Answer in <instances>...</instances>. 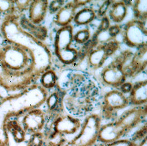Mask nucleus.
Returning <instances> with one entry per match:
<instances>
[{
  "label": "nucleus",
  "mask_w": 147,
  "mask_h": 146,
  "mask_svg": "<svg viewBox=\"0 0 147 146\" xmlns=\"http://www.w3.org/2000/svg\"><path fill=\"white\" fill-rule=\"evenodd\" d=\"M137 143L128 139L122 138L114 141L102 143L100 146H137Z\"/></svg>",
  "instance_id": "b1692460"
},
{
  "label": "nucleus",
  "mask_w": 147,
  "mask_h": 146,
  "mask_svg": "<svg viewBox=\"0 0 147 146\" xmlns=\"http://www.w3.org/2000/svg\"><path fill=\"white\" fill-rule=\"evenodd\" d=\"M99 96V88L88 76L77 86L65 92L64 106L67 113L79 118L92 112Z\"/></svg>",
  "instance_id": "f03ea898"
},
{
  "label": "nucleus",
  "mask_w": 147,
  "mask_h": 146,
  "mask_svg": "<svg viewBox=\"0 0 147 146\" xmlns=\"http://www.w3.org/2000/svg\"><path fill=\"white\" fill-rule=\"evenodd\" d=\"M47 121L45 111L38 108L23 115L21 125L27 134L31 135L34 133L43 132Z\"/></svg>",
  "instance_id": "1a4fd4ad"
},
{
  "label": "nucleus",
  "mask_w": 147,
  "mask_h": 146,
  "mask_svg": "<svg viewBox=\"0 0 147 146\" xmlns=\"http://www.w3.org/2000/svg\"><path fill=\"white\" fill-rule=\"evenodd\" d=\"M44 136L43 132L34 133L30 135L27 146H44Z\"/></svg>",
  "instance_id": "4be33fe9"
},
{
  "label": "nucleus",
  "mask_w": 147,
  "mask_h": 146,
  "mask_svg": "<svg viewBox=\"0 0 147 146\" xmlns=\"http://www.w3.org/2000/svg\"><path fill=\"white\" fill-rule=\"evenodd\" d=\"M102 118L97 114L86 116L80 130L74 138L68 142L69 146H93L98 141Z\"/></svg>",
  "instance_id": "20e7f679"
},
{
  "label": "nucleus",
  "mask_w": 147,
  "mask_h": 146,
  "mask_svg": "<svg viewBox=\"0 0 147 146\" xmlns=\"http://www.w3.org/2000/svg\"><path fill=\"white\" fill-rule=\"evenodd\" d=\"M49 7V2L45 0L33 1L29 6V19L35 24L44 20Z\"/></svg>",
  "instance_id": "dca6fc26"
},
{
  "label": "nucleus",
  "mask_w": 147,
  "mask_h": 146,
  "mask_svg": "<svg viewBox=\"0 0 147 146\" xmlns=\"http://www.w3.org/2000/svg\"><path fill=\"white\" fill-rule=\"evenodd\" d=\"M128 97L118 89H114L105 93L101 106V118L110 120L117 118V113L128 106Z\"/></svg>",
  "instance_id": "423d86ee"
},
{
  "label": "nucleus",
  "mask_w": 147,
  "mask_h": 146,
  "mask_svg": "<svg viewBox=\"0 0 147 146\" xmlns=\"http://www.w3.org/2000/svg\"><path fill=\"white\" fill-rule=\"evenodd\" d=\"M90 38V32L88 29H83L78 31L74 35V40L77 44H86Z\"/></svg>",
  "instance_id": "412c9836"
},
{
  "label": "nucleus",
  "mask_w": 147,
  "mask_h": 146,
  "mask_svg": "<svg viewBox=\"0 0 147 146\" xmlns=\"http://www.w3.org/2000/svg\"><path fill=\"white\" fill-rule=\"evenodd\" d=\"M127 13V6L124 2L113 3L109 11V17L115 23H120L125 19Z\"/></svg>",
  "instance_id": "f3484780"
},
{
  "label": "nucleus",
  "mask_w": 147,
  "mask_h": 146,
  "mask_svg": "<svg viewBox=\"0 0 147 146\" xmlns=\"http://www.w3.org/2000/svg\"><path fill=\"white\" fill-rule=\"evenodd\" d=\"M96 17V13L93 9L84 8L77 12L74 18V21L79 25H84L92 22Z\"/></svg>",
  "instance_id": "a211bd4d"
},
{
  "label": "nucleus",
  "mask_w": 147,
  "mask_h": 146,
  "mask_svg": "<svg viewBox=\"0 0 147 146\" xmlns=\"http://www.w3.org/2000/svg\"><path fill=\"white\" fill-rule=\"evenodd\" d=\"M81 125L79 118L67 113L48 122L45 128L67 136L76 135L80 130Z\"/></svg>",
  "instance_id": "0eeeda50"
},
{
  "label": "nucleus",
  "mask_w": 147,
  "mask_h": 146,
  "mask_svg": "<svg viewBox=\"0 0 147 146\" xmlns=\"http://www.w3.org/2000/svg\"><path fill=\"white\" fill-rule=\"evenodd\" d=\"M120 31V27L118 25L111 26L108 18H104L90 40L91 48L97 45L115 40V38Z\"/></svg>",
  "instance_id": "f8f14e48"
},
{
  "label": "nucleus",
  "mask_w": 147,
  "mask_h": 146,
  "mask_svg": "<svg viewBox=\"0 0 147 146\" xmlns=\"http://www.w3.org/2000/svg\"><path fill=\"white\" fill-rule=\"evenodd\" d=\"M135 19L147 21V1H135L133 6Z\"/></svg>",
  "instance_id": "aec40b11"
},
{
  "label": "nucleus",
  "mask_w": 147,
  "mask_h": 146,
  "mask_svg": "<svg viewBox=\"0 0 147 146\" xmlns=\"http://www.w3.org/2000/svg\"><path fill=\"white\" fill-rule=\"evenodd\" d=\"M132 85L133 84L131 82H125L118 88V90H120L122 93L126 94L130 92L132 87Z\"/></svg>",
  "instance_id": "a878e982"
},
{
  "label": "nucleus",
  "mask_w": 147,
  "mask_h": 146,
  "mask_svg": "<svg viewBox=\"0 0 147 146\" xmlns=\"http://www.w3.org/2000/svg\"><path fill=\"white\" fill-rule=\"evenodd\" d=\"M120 46V42L114 40L107 44L99 45L90 50L88 63L95 69L100 68L107 59L116 52Z\"/></svg>",
  "instance_id": "9d476101"
},
{
  "label": "nucleus",
  "mask_w": 147,
  "mask_h": 146,
  "mask_svg": "<svg viewBox=\"0 0 147 146\" xmlns=\"http://www.w3.org/2000/svg\"><path fill=\"white\" fill-rule=\"evenodd\" d=\"M137 146H147V137L142 140L140 142L137 143Z\"/></svg>",
  "instance_id": "bb28decb"
},
{
  "label": "nucleus",
  "mask_w": 147,
  "mask_h": 146,
  "mask_svg": "<svg viewBox=\"0 0 147 146\" xmlns=\"http://www.w3.org/2000/svg\"><path fill=\"white\" fill-rule=\"evenodd\" d=\"M147 113V105L127 109L116 119L101 125L98 142L105 143L123 138L143 123Z\"/></svg>",
  "instance_id": "f257e3e1"
},
{
  "label": "nucleus",
  "mask_w": 147,
  "mask_h": 146,
  "mask_svg": "<svg viewBox=\"0 0 147 146\" xmlns=\"http://www.w3.org/2000/svg\"><path fill=\"white\" fill-rule=\"evenodd\" d=\"M147 123H145L143 125L140 127L139 129L136 130L132 135V137L130 139L136 143H138L142 140L147 137Z\"/></svg>",
  "instance_id": "5701e85b"
},
{
  "label": "nucleus",
  "mask_w": 147,
  "mask_h": 146,
  "mask_svg": "<svg viewBox=\"0 0 147 146\" xmlns=\"http://www.w3.org/2000/svg\"><path fill=\"white\" fill-rule=\"evenodd\" d=\"M88 1H74L65 4L56 14L55 17L56 24L61 27L70 25L77 13V8L82 3H86Z\"/></svg>",
  "instance_id": "ddd939ff"
},
{
  "label": "nucleus",
  "mask_w": 147,
  "mask_h": 146,
  "mask_svg": "<svg viewBox=\"0 0 147 146\" xmlns=\"http://www.w3.org/2000/svg\"><path fill=\"white\" fill-rule=\"evenodd\" d=\"M64 5V1H53L51 2L48 8L51 13H57Z\"/></svg>",
  "instance_id": "393cba45"
},
{
  "label": "nucleus",
  "mask_w": 147,
  "mask_h": 146,
  "mask_svg": "<svg viewBox=\"0 0 147 146\" xmlns=\"http://www.w3.org/2000/svg\"><path fill=\"white\" fill-rule=\"evenodd\" d=\"M101 79L109 86L119 88L126 82L127 75L119 57L104 68L101 73Z\"/></svg>",
  "instance_id": "6e6552de"
},
{
  "label": "nucleus",
  "mask_w": 147,
  "mask_h": 146,
  "mask_svg": "<svg viewBox=\"0 0 147 146\" xmlns=\"http://www.w3.org/2000/svg\"><path fill=\"white\" fill-rule=\"evenodd\" d=\"M100 146V145H99V146Z\"/></svg>",
  "instance_id": "c85d7f7f"
},
{
  "label": "nucleus",
  "mask_w": 147,
  "mask_h": 146,
  "mask_svg": "<svg viewBox=\"0 0 147 146\" xmlns=\"http://www.w3.org/2000/svg\"><path fill=\"white\" fill-rule=\"evenodd\" d=\"M69 146V145H68V143H67V144H66V145H65V146Z\"/></svg>",
  "instance_id": "cd10ccee"
},
{
  "label": "nucleus",
  "mask_w": 147,
  "mask_h": 146,
  "mask_svg": "<svg viewBox=\"0 0 147 146\" xmlns=\"http://www.w3.org/2000/svg\"><path fill=\"white\" fill-rule=\"evenodd\" d=\"M147 66V45L137 49L133 54L125 69L127 76H134L146 69Z\"/></svg>",
  "instance_id": "4468645a"
},
{
  "label": "nucleus",
  "mask_w": 147,
  "mask_h": 146,
  "mask_svg": "<svg viewBox=\"0 0 147 146\" xmlns=\"http://www.w3.org/2000/svg\"><path fill=\"white\" fill-rule=\"evenodd\" d=\"M41 86L45 90L55 88L57 84V78L53 70L47 69L42 74L40 78Z\"/></svg>",
  "instance_id": "6ab92c4d"
},
{
  "label": "nucleus",
  "mask_w": 147,
  "mask_h": 146,
  "mask_svg": "<svg viewBox=\"0 0 147 146\" xmlns=\"http://www.w3.org/2000/svg\"><path fill=\"white\" fill-rule=\"evenodd\" d=\"M74 28L70 24L61 27L57 31L55 38V52L61 62L71 64L78 58V50L72 47L74 41Z\"/></svg>",
  "instance_id": "7ed1b4c3"
},
{
  "label": "nucleus",
  "mask_w": 147,
  "mask_h": 146,
  "mask_svg": "<svg viewBox=\"0 0 147 146\" xmlns=\"http://www.w3.org/2000/svg\"><path fill=\"white\" fill-rule=\"evenodd\" d=\"M52 93L48 94L44 104H46L47 111H45L48 122L51 121L61 115L65 113L64 106V97L65 92L57 86Z\"/></svg>",
  "instance_id": "9b49d317"
},
{
  "label": "nucleus",
  "mask_w": 147,
  "mask_h": 146,
  "mask_svg": "<svg viewBox=\"0 0 147 146\" xmlns=\"http://www.w3.org/2000/svg\"><path fill=\"white\" fill-rule=\"evenodd\" d=\"M129 104L134 106L146 105L147 102V80H140L132 85L128 97Z\"/></svg>",
  "instance_id": "2eb2a0df"
},
{
  "label": "nucleus",
  "mask_w": 147,
  "mask_h": 146,
  "mask_svg": "<svg viewBox=\"0 0 147 146\" xmlns=\"http://www.w3.org/2000/svg\"><path fill=\"white\" fill-rule=\"evenodd\" d=\"M122 37L129 47L138 49L147 45V21L135 19L128 21L123 27Z\"/></svg>",
  "instance_id": "39448f33"
}]
</instances>
